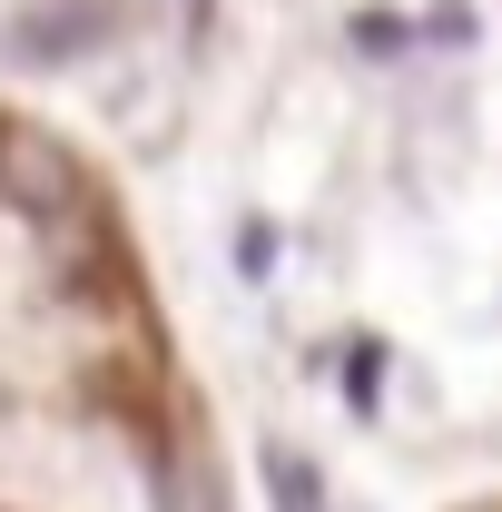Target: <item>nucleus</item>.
<instances>
[{"label":"nucleus","instance_id":"nucleus-1","mask_svg":"<svg viewBox=\"0 0 502 512\" xmlns=\"http://www.w3.org/2000/svg\"><path fill=\"white\" fill-rule=\"evenodd\" d=\"M0 197L30 207L40 227H69V217L89 207V168L69 158L50 128H0Z\"/></svg>","mask_w":502,"mask_h":512},{"label":"nucleus","instance_id":"nucleus-2","mask_svg":"<svg viewBox=\"0 0 502 512\" xmlns=\"http://www.w3.org/2000/svg\"><path fill=\"white\" fill-rule=\"evenodd\" d=\"M266 483H276V512H325V493H315V463L296 444H266Z\"/></svg>","mask_w":502,"mask_h":512}]
</instances>
